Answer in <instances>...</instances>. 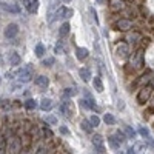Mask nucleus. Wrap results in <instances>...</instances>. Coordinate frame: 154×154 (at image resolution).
<instances>
[{
	"label": "nucleus",
	"instance_id": "nucleus-30",
	"mask_svg": "<svg viewBox=\"0 0 154 154\" xmlns=\"http://www.w3.org/2000/svg\"><path fill=\"white\" fill-rule=\"evenodd\" d=\"M112 136H114L116 139H117V142H119L120 145H122V143L125 142V140H126V137H125V134H123L122 131H117V133H116V134H112Z\"/></svg>",
	"mask_w": 154,
	"mask_h": 154
},
{
	"label": "nucleus",
	"instance_id": "nucleus-10",
	"mask_svg": "<svg viewBox=\"0 0 154 154\" xmlns=\"http://www.w3.org/2000/svg\"><path fill=\"white\" fill-rule=\"evenodd\" d=\"M93 145L99 149L100 154L105 152V146H103V139H102V136H93Z\"/></svg>",
	"mask_w": 154,
	"mask_h": 154
},
{
	"label": "nucleus",
	"instance_id": "nucleus-7",
	"mask_svg": "<svg viewBox=\"0 0 154 154\" xmlns=\"http://www.w3.org/2000/svg\"><path fill=\"white\" fill-rule=\"evenodd\" d=\"M23 6L29 14H35L38 11V0H23Z\"/></svg>",
	"mask_w": 154,
	"mask_h": 154
},
{
	"label": "nucleus",
	"instance_id": "nucleus-11",
	"mask_svg": "<svg viewBox=\"0 0 154 154\" xmlns=\"http://www.w3.org/2000/svg\"><path fill=\"white\" fill-rule=\"evenodd\" d=\"M116 26H117V29H120V31H128L133 26V23H131V20H128V19H120L117 23H116Z\"/></svg>",
	"mask_w": 154,
	"mask_h": 154
},
{
	"label": "nucleus",
	"instance_id": "nucleus-24",
	"mask_svg": "<svg viewBox=\"0 0 154 154\" xmlns=\"http://www.w3.org/2000/svg\"><path fill=\"white\" fill-rule=\"evenodd\" d=\"M80 126H82V130H83V131H86V133H93V125L89 123V120H82Z\"/></svg>",
	"mask_w": 154,
	"mask_h": 154
},
{
	"label": "nucleus",
	"instance_id": "nucleus-43",
	"mask_svg": "<svg viewBox=\"0 0 154 154\" xmlns=\"http://www.w3.org/2000/svg\"><path fill=\"white\" fill-rule=\"evenodd\" d=\"M65 2H71V0H65Z\"/></svg>",
	"mask_w": 154,
	"mask_h": 154
},
{
	"label": "nucleus",
	"instance_id": "nucleus-15",
	"mask_svg": "<svg viewBox=\"0 0 154 154\" xmlns=\"http://www.w3.org/2000/svg\"><path fill=\"white\" fill-rule=\"evenodd\" d=\"M133 151H134L136 154H145V151H146L145 142H136V143L133 145Z\"/></svg>",
	"mask_w": 154,
	"mask_h": 154
},
{
	"label": "nucleus",
	"instance_id": "nucleus-17",
	"mask_svg": "<svg viewBox=\"0 0 154 154\" xmlns=\"http://www.w3.org/2000/svg\"><path fill=\"white\" fill-rule=\"evenodd\" d=\"M34 83L37 86H40V88H46L49 85V80H48V77H45V75H38V77H35Z\"/></svg>",
	"mask_w": 154,
	"mask_h": 154
},
{
	"label": "nucleus",
	"instance_id": "nucleus-20",
	"mask_svg": "<svg viewBox=\"0 0 154 154\" xmlns=\"http://www.w3.org/2000/svg\"><path fill=\"white\" fill-rule=\"evenodd\" d=\"M69 28H71L69 23L65 22V23H63L62 26H60V29H59V35H60V37H66V35L69 34Z\"/></svg>",
	"mask_w": 154,
	"mask_h": 154
},
{
	"label": "nucleus",
	"instance_id": "nucleus-2",
	"mask_svg": "<svg viewBox=\"0 0 154 154\" xmlns=\"http://www.w3.org/2000/svg\"><path fill=\"white\" fill-rule=\"evenodd\" d=\"M32 75H34V68H32L31 65H25V66H22V68L19 69L17 79H19V82L26 83V82H29V80L32 79Z\"/></svg>",
	"mask_w": 154,
	"mask_h": 154
},
{
	"label": "nucleus",
	"instance_id": "nucleus-25",
	"mask_svg": "<svg viewBox=\"0 0 154 154\" xmlns=\"http://www.w3.org/2000/svg\"><path fill=\"white\" fill-rule=\"evenodd\" d=\"M108 143H109V146H112L114 149H119V148H120V143L117 142V139H116L114 136H109V137H108Z\"/></svg>",
	"mask_w": 154,
	"mask_h": 154
},
{
	"label": "nucleus",
	"instance_id": "nucleus-8",
	"mask_svg": "<svg viewBox=\"0 0 154 154\" xmlns=\"http://www.w3.org/2000/svg\"><path fill=\"white\" fill-rule=\"evenodd\" d=\"M17 34H19V26H17L16 23L6 25V28H5V37L6 38H14Z\"/></svg>",
	"mask_w": 154,
	"mask_h": 154
},
{
	"label": "nucleus",
	"instance_id": "nucleus-27",
	"mask_svg": "<svg viewBox=\"0 0 154 154\" xmlns=\"http://www.w3.org/2000/svg\"><path fill=\"white\" fill-rule=\"evenodd\" d=\"M35 56H37V57H43V56H45V46H43L42 43H38V45L35 46Z\"/></svg>",
	"mask_w": 154,
	"mask_h": 154
},
{
	"label": "nucleus",
	"instance_id": "nucleus-44",
	"mask_svg": "<svg viewBox=\"0 0 154 154\" xmlns=\"http://www.w3.org/2000/svg\"><path fill=\"white\" fill-rule=\"evenodd\" d=\"M152 86H154V80H152Z\"/></svg>",
	"mask_w": 154,
	"mask_h": 154
},
{
	"label": "nucleus",
	"instance_id": "nucleus-26",
	"mask_svg": "<svg viewBox=\"0 0 154 154\" xmlns=\"http://www.w3.org/2000/svg\"><path fill=\"white\" fill-rule=\"evenodd\" d=\"M103 120H105L106 125H116V117H114L112 114H109V112L103 116Z\"/></svg>",
	"mask_w": 154,
	"mask_h": 154
},
{
	"label": "nucleus",
	"instance_id": "nucleus-39",
	"mask_svg": "<svg viewBox=\"0 0 154 154\" xmlns=\"http://www.w3.org/2000/svg\"><path fill=\"white\" fill-rule=\"evenodd\" d=\"M60 133H62V134H68V130H66L65 126H62V128H60Z\"/></svg>",
	"mask_w": 154,
	"mask_h": 154
},
{
	"label": "nucleus",
	"instance_id": "nucleus-32",
	"mask_svg": "<svg viewBox=\"0 0 154 154\" xmlns=\"http://www.w3.org/2000/svg\"><path fill=\"white\" fill-rule=\"evenodd\" d=\"M0 154H6V142H5V137H0Z\"/></svg>",
	"mask_w": 154,
	"mask_h": 154
},
{
	"label": "nucleus",
	"instance_id": "nucleus-45",
	"mask_svg": "<svg viewBox=\"0 0 154 154\" xmlns=\"http://www.w3.org/2000/svg\"><path fill=\"white\" fill-rule=\"evenodd\" d=\"M0 82H2V77H0Z\"/></svg>",
	"mask_w": 154,
	"mask_h": 154
},
{
	"label": "nucleus",
	"instance_id": "nucleus-4",
	"mask_svg": "<svg viewBox=\"0 0 154 154\" xmlns=\"http://www.w3.org/2000/svg\"><path fill=\"white\" fill-rule=\"evenodd\" d=\"M131 65H133L134 68H140V66L143 65V51H142V49H137L136 53L133 54Z\"/></svg>",
	"mask_w": 154,
	"mask_h": 154
},
{
	"label": "nucleus",
	"instance_id": "nucleus-19",
	"mask_svg": "<svg viewBox=\"0 0 154 154\" xmlns=\"http://www.w3.org/2000/svg\"><path fill=\"white\" fill-rule=\"evenodd\" d=\"M93 86L97 93H102L103 91V83H102V79L100 77H94V80H93Z\"/></svg>",
	"mask_w": 154,
	"mask_h": 154
},
{
	"label": "nucleus",
	"instance_id": "nucleus-9",
	"mask_svg": "<svg viewBox=\"0 0 154 154\" xmlns=\"http://www.w3.org/2000/svg\"><path fill=\"white\" fill-rule=\"evenodd\" d=\"M0 8L6 12H11V14H19L20 12V8L16 5V3H6V2H0Z\"/></svg>",
	"mask_w": 154,
	"mask_h": 154
},
{
	"label": "nucleus",
	"instance_id": "nucleus-33",
	"mask_svg": "<svg viewBox=\"0 0 154 154\" xmlns=\"http://www.w3.org/2000/svg\"><path fill=\"white\" fill-rule=\"evenodd\" d=\"M45 120H46V123H49V125H56V123H57V119L54 117V116H46Z\"/></svg>",
	"mask_w": 154,
	"mask_h": 154
},
{
	"label": "nucleus",
	"instance_id": "nucleus-37",
	"mask_svg": "<svg viewBox=\"0 0 154 154\" xmlns=\"http://www.w3.org/2000/svg\"><path fill=\"white\" fill-rule=\"evenodd\" d=\"M89 11H91V14H93V19H94V22H96V25H97V23H99V19H97V14H96L94 8H89Z\"/></svg>",
	"mask_w": 154,
	"mask_h": 154
},
{
	"label": "nucleus",
	"instance_id": "nucleus-38",
	"mask_svg": "<svg viewBox=\"0 0 154 154\" xmlns=\"http://www.w3.org/2000/svg\"><path fill=\"white\" fill-rule=\"evenodd\" d=\"M48 152H49V151H48V148H40L35 154H48Z\"/></svg>",
	"mask_w": 154,
	"mask_h": 154
},
{
	"label": "nucleus",
	"instance_id": "nucleus-36",
	"mask_svg": "<svg viewBox=\"0 0 154 154\" xmlns=\"http://www.w3.org/2000/svg\"><path fill=\"white\" fill-rule=\"evenodd\" d=\"M75 94H77V91H75V89H72V88H66L65 96H68V97H72V96H75Z\"/></svg>",
	"mask_w": 154,
	"mask_h": 154
},
{
	"label": "nucleus",
	"instance_id": "nucleus-34",
	"mask_svg": "<svg viewBox=\"0 0 154 154\" xmlns=\"http://www.w3.org/2000/svg\"><path fill=\"white\" fill-rule=\"evenodd\" d=\"M54 51H56L57 54H63V53H65V48H63V45H62V43H57V45H56V48H54Z\"/></svg>",
	"mask_w": 154,
	"mask_h": 154
},
{
	"label": "nucleus",
	"instance_id": "nucleus-18",
	"mask_svg": "<svg viewBox=\"0 0 154 154\" xmlns=\"http://www.w3.org/2000/svg\"><path fill=\"white\" fill-rule=\"evenodd\" d=\"M51 108H53V100H51V99H42V102H40V109H42V111H49Z\"/></svg>",
	"mask_w": 154,
	"mask_h": 154
},
{
	"label": "nucleus",
	"instance_id": "nucleus-12",
	"mask_svg": "<svg viewBox=\"0 0 154 154\" xmlns=\"http://www.w3.org/2000/svg\"><path fill=\"white\" fill-rule=\"evenodd\" d=\"M72 14H74L72 9H71V8H65V6L59 8V11H57V17H59V19H69Z\"/></svg>",
	"mask_w": 154,
	"mask_h": 154
},
{
	"label": "nucleus",
	"instance_id": "nucleus-23",
	"mask_svg": "<svg viewBox=\"0 0 154 154\" xmlns=\"http://www.w3.org/2000/svg\"><path fill=\"white\" fill-rule=\"evenodd\" d=\"M123 131H125V134H126V137H128V139H134V137H136V131L133 130L131 126L123 125Z\"/></svg>",
	"mask_w": 154,
	"mask_h": 154
},
{
	"label": "nucleus",
	"instance_id": "nucleus-3",
	"mask_svg": "<svg viewBox=\"0 0 154 154\" xmlns=\"http://www.w3.org/2000/svg\"><path fill=\"white\" fill-rule=\"evenodd\" d=\"M151 93H152V86H149V85L148 86H143L139 91V94H137V102H139V103H145V102L149 99Z\"/></svg>",
	"mask_w": 154,
	"mask_h": 154
},
{
	"label": "nucleus",
	"instance_id": "nucleus-14",
	"mask_svg": "<svg viewBox=\"0 0 154 154\" xmlns=\"http://www.w3.org/2000/svg\"><path fill=\"white\" fill-rule=\"evenodd\" d=\"M8 62L11 66H17L20 63V56L16 53V51H11V53L8 54Z\"/></svg>",
	"mask_w": 154,
	"mask_h": 154
},
{
	"label": "nucleus",
	"instance_id": "nucleus-42",
	"mask_svg": "<svg viewBox=\"0 0 154 154\" xmlns=\"http://www.w3.org/2000/svg\"><path fill=\"white\" fill-rule=\"evenodd\" d=\"M126 154H136V152H134L133 149H128V152H126Z\"/></svg>",
	"mask_w": 154,
	"mask_h": 154
},
{
	"label": "nucleus",
	"instance_id": "nucleus-6",
	"mask_svg": "<svg viewBox=\"0 0 154 154\" xmlns=\"http://www.w3.org/2000/svg\"><path fill=\"white\" fill-rule=\"evenodd\" d=\"M60 111L66 116V117H72L74 116V106L69 100H65V102H62V105H60Z\"/></svg>",
	"mask_w": 154,
	"mask_h": 154
},
{
	"label": "nucleus",
	"instance_id": "nucleus-41",
	"mask_svg": "<svg viewBox=\"0 0 154 154\" xmlns=\"http://www.w3.org/2000/svg\"><path fill=\"white\" fill-rule=\"evenodd\" d=\"M96 2H97V3H100V5H103V3H105V0H96Z\"/></svg>",
	"mask_w": 154,
	"mask_h": 154
},
{
	"label": "nucleus",
	"instance_id": "nucleus-35",
	"mask_svg": "<svg viewBox=\"0 0 154 154\" xmlns=\"http://www.w3.org/2000/svg\"><path fill=\"white\" fill-rule=\"evenodd\" d=\"M54 65V59L53 57H48L43 60V66H53Z\"/></svg>",
	"mask_w": 154,
	"mask_h": 154
},
{
	"label": "nucleus",
	"instance_id": "nucleus-21",
	"mask_svg": "<svg viewBox=\"0 0 154 154\" xmlns=\"http://www.w3.org/2000/svg\"><path fill=\"white\" fill-rule=\"evenodd\" d=\"M109 8H111L112 11H120V9L123 8V2H122V0H111Z\"/></svg>",
	"mask_w": 154,
	"mask_h": 154
},
{
	"label": "nucleus",
	"instance_id": "nucleus-16",
	"mask_svg": "<svg viewBox=\"0 0 154 154\" xmlns=\"http://www.w3.org/2000/svg\"><path fill=\"white\" fill-rule=\"evenodd\" d=\"M88 54H89V53H88V49H86V48H80V46H79V48H75V57L79 59V60L83 62V60L88 57Z\"/></svg>",
	"mask_w": 154,
	"mask_h": 154
},
{
	"label": "nucleus",
	"instance_id": "nucleus-31",
	"mask_svg": "<svg viewBox=\"0 0 154 154\" xmlns=\"http://www.w3.org/2000/svg\"><path fill=\"white\" fill-rule=\"evenodd\" d=\"M89 123H91L93 126H99V123H100L99 116H97V114H93V116H91V119H89Z\"/></svg>",
	"mask_w": 154,
	"mask_h": 154
},
{
	"label": "nucleus",
	"instance_id": "nucleus-5",
	"mask_svg": "<svg viewBox=\"0 0 154 154\" xmlns=\"http://www.w3.org/2000/svg\"><path fill=\"white\" fill-rule=\"evenodd\" d=\"M116 54H117L119 59L125 60V59H128V56H130V48H128L126 43H119L117 48H116Z\"/></svg>",
	"mask_w": 154,
	"mask_h": 154
},
{
	"label": "nucleus",
	"instance_id": "nucleus-40",
	"mask_svg": "<svg viewBox=\"0 0 154 154\" xmlns=\"http://www.w3.org/2000/svg\"><path fill=\"white\" fill-rule=\"evenodd\" d=\"M148 140H149V145H151V146H152V148H154V140H151V137H149V139H148Z\"/></svg>",
	"mask_w": 154,
	"mask_h": 154
},
{
	"label": "nucleus",
	"instance_id": "nucleus-22",
	"mask_svg": "<svg viewBox=\"0 0 154 154\" xmlns=\"http://www.w3.org/2000/svg\"><path fill=\"white\" fill-rule=\"evenodd\" d=\"M79 74H80V77H82V80H83V82H88V80H89V77H91V71H89L88 68H80Z\"/></svg>",
	"mask_w": 154,
	"mask_h": 154
},
{
	"label": "nucleus",
	"instance_id": "nucleus-29",
	"mask_svg": "<svg viewBox=\"0 0 154 154\" xmlns=\"http://www.w3.org/2000/svg\"><path fill=\"white\" fill-rule=\"evenodd\" d=\"M25 106H26L28 109H35L37 108V102L34 99H28L26 102H25Z\"/></svg>",
	"mask_w": 154,
	"mask_h": 154
},
{
	"label": "nucleus",
	"instance_id": "nucleus-1",
	"mask_svg": "<svg viewBox=\"0 0 154 154\" xmlns=\"http://www.w3.org/2000/svg\"><path fill=\"white\" fill-rule=\"evenodd\" d=\"M23 149L22 146V140L16 136H12L6 140V151L8 154H20V151Z\"/></svg>",
	"mask_w": 154,
	"mask_h": 154
},
{
	"label": "nucleus",
	"instance_id": "nucleus-28",
	"mask_svg": "<svg viewBox=\"0 0 154 154\" xmlns=\"http://www.w3.org/2000/svg\"><path fill=\"white\" fill-rule=\"evenodd\" d=\"M139 133H140V136H142V137L149 139V130H148L146 126H142V125H140V126H139Z\"/></svg>",
	"mask_w": 154,
	"mask_h": 154
},
{
	"label": "nucleus",
	"instance_id": "nucleus-13",
	"mask_svg": "<svg viewBox=\"0 0 154 154\" xmlns=\"http://www.w3.org/2000/svg\"><path fill=\"white\" fill-rule=\"evenodd\" d=\"M80 106L86 108V109H96V103H94V100L91 99L89 94H88V99H82L80 100Z\"/></svg>",
	"mask_w": 154,
	"mask_h": 154
}]
</instances>
